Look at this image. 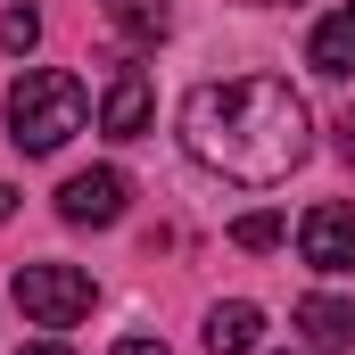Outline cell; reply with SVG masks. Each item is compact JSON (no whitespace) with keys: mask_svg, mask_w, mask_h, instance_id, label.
<instances>
[{"mask_svg":"<svg viewBox=\"0 0 355 355\" xmlns=\"http://www.w3.org/2000/svg\"><path fill=\"white\" fill-rule=\"evenodd\" d=\"M182 149L223 182L272 190L306 166L314 149V116L281 75H232V83H198L182 99Z\"/></svg>","mask_w":355,"mask_h":355,"instance_id":"cell-1","label":"cell"},{"mask_svg":"<svg viewBox=\"0 0 355 355\" xmlns=\"http://www.w3.org/2000/svg\"><path fill=\"white\" fill-rule=\"evenodd\" d=\"M83 116H91V91L67 67H33V75H17V91H8V141L25 157H50L58 141H75Z\"/></svg>","mask_w":355,"mask_h":355,"instance_id":"cell-2","label":"cell"},{"mask_svg":"<svg viewBox=\"0 0 355 355\" xmlns=\"http://www.w3.org/2000/svg\"><path fill=\"white\" fill-rule=\"evenodd\" d=\"M91 272L83 265H17V306H25V322H42V331H75L91 314Z\"/></svg>","mask_w":355,"mask_h":355,"instance_id":"cell-3","label":"cell"},{"mask_svg":"<svg viewBox=\"0 0 355 355\" xmlns=\"http://www.w3.org/2000/svg\"><path fill=\"white\" fill-rule=\"evenodd\" d=\"M297 257L314 272H355V207H306V223H297Z\"/></svg>","mask_w":355,"mask_h":355,"instance_id":"cell-4","label":"cell"},{"mask_svg":"<svg viewBox=\"0 0 355 355\" xmlns=\"http://www.w3.org/2000/svg\"><path fill=\"white\" fill-rule=\"evenodd\" d=\"M124 198H132V182L116 174V166H91V174H67L58 215H67V223H116V215H124Z\"/></svg>","mask_w":355,"mask_h":355,"instance_id":"cell-5","label":"cell"},{"mask_svg":"<svg viewBox=\"0 0 355 355\" xmlns=\"http://www.w3.org/2000/svg\"><path fill=\"white\" fill-rule=\"evenodd\" d=\"M149 107H157V99H149V75H141V67H116V83L99 99V132H107V141H141V132H149Z\"/></svg>","mask_w":355,"mask_h":355,"instance_id":"cell-6","label":"cell"},{"mask_svg":"<svg viewBox=\"0 0 355 355\" xmlns=\"http://www.w3.org/2000/svg\"><path fill=\"white\" fill-rule=\"evenodd\" d=\"M306 67H314V75H355V0H339V8L314 25V42H306Z\"/></svg>","mask_w":355,"mask_h":355,"instance_id":"cell-7","label":"cell"},{"mask_svg":"<svg viewBox=\"0 0 355 355\" xmlns=\"http://www.w3.org/2000/svg\"><path fill=\"white\" fill-rule=\"evenodd\" d=\"M257 339H265V314L248 297H232V306L207 314V355H257Z\"/></svg>","mask_w":355,"mask_h":355,"instance_id":"cell-8","label":"cell"},{"mask_svg":"<svg viewBox=\"0 0 355 355\" xmlns=\"http://www.w3.org/2000/svg\"><path fill=\"white\" fill-rule=\"evenodd\" d=\"M297 331H306L314 347L347 355L355 347V306H347V297H297Z\"/></svg>","mask_w":355,"mask_h":355,"instance_id":"cell-9","label":"cell"},{"mask_svg":"<svg viewBox=\"0 0 355 355\" xmlns=\"http://www.w3.org/2000/svg\"><path fill=\"white\" fill-rule=\"evenodd\" d=\"M107 25H116L124 42H141V50H157V42L174 33V17H166V0H107Z\"/></svg>","mask_w":355,"mask_h":355,"instance_id":"cell-10","label":"cell"},{"mask_svg":"<svg viewBox=\"0 0 355 355\" xmlns=\"http://www.w3.org/2000/svg\"><path fill=\"white\" fill-rule=\"evenodd\" d=\"M33 42H42V8H8V17H0V50H17V58H25Z\"/></svg>","mask_w":355,"mask_h":355,"instance_id":"cell-11","label":"cell"},{"mask_svg":"<svg viewBox=\"0 0 355 355\" xmlns=\"http://www.w3.org/2000/svg\"><path fill=\"white\" fill-rule=\"evenodd\" d=\"M232 240H240L248 257H265V248H281V215H240V223H232Z\"/></svg>","mask_w":355,"mask_h":355,"instance_id":"cell-12","label":"cell"},{"mask_svg":"<svg viewBox=\"0 0 355 355\" xmlns=\"http://www.w3.org/2000/svg\"><path fill=\"white\" fill-rule=\"evenodd\" d=\"M107 355H166V347H157V339H116Z\"/></svg>","mask_w":355,"mask_h":355,"instance_id":"cell-13","label":"cell"},{"mask_svg":"<svg viewBox=\"0 0 355 355\" xmlns=\"http://www.w3.org/2000/svg\"><path fill=\"white\" fill-rule=\"evenodd\" d=\"M339 149H347V166H355V107L339 116Z\"/></svg>","mask_w":355,"mask_h":355,"instance_id":"cell-14","label":"cell"},{"mask_svg":"<svg viewBox=\"0 0 355 355\" xmlns=\"http://www.w3.org/2000/svg\"><path fill=\"white\" fill-rule=\"evenodd\" d=\"M17 355H67V347H58V339H33V347H17Z\"/></svg>","mask_w":355,"mask_h":355,"instance_id":"cell-15","label":"cell"},{"mask_svg":"<svg viewBox=\"0 0 355 355\" xmlns=\"http://www.w3.org/2000/svg\"><path fill=\"white\" fill-rule=\"evenodd\" d=\"M8 215H17V190H8V182H0V223H8Z\"/></svg>","mask_w":355,"mask_h":355,"instance_id":"cell-16","label":"cell"},{"mask_svg":"<svg viewBox=\"0 0 355 355\" xmlns=\"http://www.w3.org/2000/svg\"><path fill=\"white\" fill-rule=\"evenodd\" d=\"M257 8H281V0H257Z\"/></svg>","mask_w":355,"mask_h":355,"instance_id":"cell-17","label":"cell"},{"mask_svg":"<svg viewBox=\"0 0 355 355\" xmlns=\"http://www.w3.org/2000/svg\"><path fill=\"white\" fill-rule=\"evenodd\" d=\"M322 355H331V347H322Z\"/></svg>","mask_w":355,"mask_h":355,"instance_id":"cell-18","label":"cell"}]
</instances>
